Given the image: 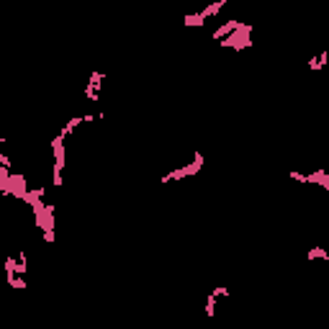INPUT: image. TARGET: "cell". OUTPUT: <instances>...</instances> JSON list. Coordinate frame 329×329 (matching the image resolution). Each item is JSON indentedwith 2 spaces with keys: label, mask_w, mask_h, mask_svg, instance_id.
I'll use <instances>...</instances> for the list:
<instances>
[{
  "label": "cell",
  "mask_w": 329,
  "mask_h": 329,
  "mask_svg": "<svg viewBox=\"0 0 329 329\" xmlns=\"http://www.w3.org/2000/svg\"><path fill=\"white\" fill-rule=\"evenodd\" d=\"M219 47L232 49V52H244L252 47V23H242L237 26L234 31H229L224 39H219Z\"/></svg>",
  "instance_id": "6da1fadb"
},
{
  "label": "cell",
  "mask_w": 329,
  "mask_h": 329,
  "mask_svg": "<svg viewBox=\"0 0 329 329\" xmlns=\"http://www.w3.org/2000/svg\"><path fill=\"white\" fill-rule=\"evenodd\" d=\"M203 164H206V157H203V152H193V160H190L188 164H183V167H175V170L164 172V175L160 178V183L164 185V183H175V180H183V178L198 175V172L203 170Z\"/></svg>",
  "instance_id": "7a4b0ae2"
},
{
  "label": "cell",
  "mask_w": 329,
  "mask_h": 329,
  "mask_svg": "<svg viewBox=\"0 0 329 329\" xmlns=\"http://www.w3.org/2000/svg\"><path fill=\"white\" fill-rule=\"evenodd\" d=\"M52 157H54V164H52V183L57 188H62V170H65V160H67V154H65V136L57 134L52 139Z\"/></svg>",
  "instance_id": "3957f363"
},
{
  "label": "cell",
  "mask_w": 329,
  "mask_h": 329,
  "mask_svg": "<svg viewBox=\"0 0 329 329\" xmlns=\"http://www.w3.org/2000/svg\"><path fill=\"white\" fill-rule=\"evenodd\" d=\"M103 82H106V72H100V70H95L93 75H90V80H88V85H85V90H82V95H85L88 100H95L100 98V88H103Z\"/></svg>",
  "instance_id": "277c9868"
},
{
  "label": "cell",
  "mask_w": 329,
  "mask_h": 329,
  "mask_svg": "<svg viewBox=\"0 0 329 329\" xmlns=\"http://www.w3.org/2000/svg\"><path fill=\"white\" fill-rule=\"evenodd\" d=\"M26 196H29V180H26L23 172H13L11 170V198L26 201Z\"/></svg>",
  "instance_id": "5b68a950"
},
{
  "label": "cell",
  "mask_w": 329,
  "mask_h": 329,
  "mask_svg": "<svg viewBox=\"0 0 329 329\" xmlns=\"http://www.w3.org/2000/svg\"><path fill=\"white\" fill-rule=\"evenodd\" d=\"M306 185H319V188L329 190V172H327L324 167L309 172V175H306Z\"/></svg>",
  "instance_id": "8992f818"
},
{
  "label": "cell",
  "mask_w": 329,
  "mask_h": 329,
  "mask_svg": "<svg viewBox=\"0 0 329 329\" xmlns=\"http://www.w3.org/2000/svg\"><path fill=\"white\" fill-rule=\"evenodd\" d=\"M206 21H208V18L201 13V11H196V13H185V18H183L185 29H201V26H206Z\"/></svg>",
  "instance_id": "52a82bcc"
},
{
  "label": "cell",
  "mask_w": 329,
  "mask_h": 329,
  "mask_svg": "<svg viewBox=\"0 0 329 329\" xmlns=\"http://www.w3.org/2000/svg\"><path fill=\"white\" fill-rule=\"evenodd\" d=\"M327 62H329V49H324L322 54H316V57H311V59H309V70H311V72H316V70L327 67Z\"/></svg>",
  "instance_id": "ba28073f"
},
{
  "label": "cell",
  "mask_w": 329,
  "mask_h": 329,
  "mask_svg": "<svg viewBox=\"0 0 329 329\" xmlns=\"http://www.w3.org/2000/svg\"><path fill=\"white\" fill-rule=\"evenodd\" d=\"M229 3V0H214V3H208L206 8H201V13H203L206 18H214V16H219V11Z\"/></svg>",
  "instance_id": "9c48e42d"
},
{
  "label": "cell",
  "mask_w": 329,
  "mask_h": 329,
  "mask_svg": "<svg viewBox=\"0 0 329 329\" xmlns=\"http://www.w3.org/2000/svg\"><path fill=\"white\" fill-rule=\"evenodd\" d=\"M237 26H239V21H226V23H221V26H219V29L214 31V39H216V41H219V39H224V36L229 34V31H234Z\"/></svg>",
  "instance_id": "30bf717a"
},
{
  "label": "cell",
  "mask_w": 329,
  "mask_h": 329,
  "mask_svg": "<svg viewBox=\"0 0 329 329\" xmlns=\"http://www.w3.org/2000/svg\"><path fill=\"white\" fill-rule=\"evenodd\" d=\"M80 124H85V121H82V116H72V118H70V121L65 124V129H62L59 134H62V136H65V139H67V136H70L72 131H75V129H77V126H80Z\"/></svg>",
  "instance_id": "8fae6325"
},
{
  "label": "cell",
  "mask_w": 329,
  "mask_h": 329,
  "mask_svg": "<svg viewBox=\"0 0 329 329\" xmlns=\"http://www.w3.org/2000/svg\"><path fill=\"white\" fill-rule=\"evenodd\" d=\"M5 280H8V286H11V288H18V291L26 288L23 275H16V273H5Z\"/></svg>",
  "instance_id": "7c38bea8"
},
{
  "label": "cell",
  "mask_w": 329,
  "mask_h": 329,
  "mask_svg": "<svg viewBox=\"0 0 329 329\" xmlns=\"http://www.w3.org/2000/svg\"><path fill=\"white\" fill-rule=\"evenodd\" d=\"M309 260H329V252L324 247H311L309 250Z\"/></svg>",
  "instance_id": "4fadbf2b"
},
{
  "label": "cell",
  "mask_w": 329,
  "mask_h": 329,
  "mask_svg": "<svg viewBox=\"0 0 329 329\" xmlns=\"http://www.w3.org/2000/svg\"><path fill=\"white\" fill-rule=\"evenodd\" d=\"M214 314H216V296L208 293V296H206V316L211 319Z\"/></svg>",
  "instance_id": "5bb4252c"
},
{
  "label": "cell",
  "mask_w": 329,
  "mask_h": 329,
  "mask_svg": "<svg viewBox=\"0 0 329 329\" xmlns=\"http://www.w3.org/2000/svg\"><path fill=\"white\" fill-rule=\"evenodd\" d=\"M211 296H216V298H229V291L226 288H214V291H208Z\"/></svg>",
  "instance_id": "9a60e30c"
},
{
  "label": "cell",
  "mask_w": 329,
  "mask_h": 329,
  "mask_svg": "<svg viewBox=\"0 0 329 329\" xmlns=\"http://www.w3.org/2000/svg\"><path fill=\"white\" fill-rule=\"evenodd\" d=\"M288 178H291V180H296V183H306V175H304V172H296V170H291V172H288Z\"/></svg>",
  "instance_id": "2e32d148"
},
{
  "label": "cell",
  "mask_w": 329,
  "mask_h": 329,
  "mask_svg": "<svg viewBox=\"0 0 329 329\" xmlns=\"http://www.w3.org/2000/svg\"><path fill=\"white\" fill-rule=\"evenodd\" d=\"M3 144H5V136H0V147H3Z\"/></svg>",
  "instance_id": "e0dca14e"
}]
</instances>
